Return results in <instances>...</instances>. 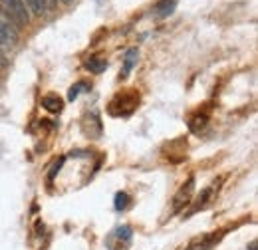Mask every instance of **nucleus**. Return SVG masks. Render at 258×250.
<instances>
[{
    "label": "nucleus",
    "instance_id": "f257e3e1",
    "mask_svg": "<svg viewBox=\"0 0 258 250\" xmlns=\"http://www.w3.org/2000/svg\"><path fill=\"white\" fill-rule=\"evenodd\" d=\"M2 14L14 22V26H26L30 22V14L26 10L24 0H0Z\"/></svg>",
    "mask_w": 258,
    "mask_h": 250
},
{
    "label": "nucleus",
    "instance_id": "f03ea898",
    "mask_svg": "<svg viewBox=\"0 0 258 250\" xmlns=\"http://www.w3.org/2000/svg\"><path fill=\"white\" fill-rule=\"evenodd\" d=\"M0 32H4V34L12 40V44L18 40V30L14 28V22H12V20H8L2 12H0Z\"/></svg>",
    "mask_w": 258,
    "mask_h": 250
},
{
    "label": "nucleus",
    "instance_id": "7ed1b4c3",
    "mask_svg": "<svg viewBox=\"0 0 258 250\" xmlns=\"http://www.w3.org/2000/svg\"><path fill=\"white\" fill-rule=\"evenodd\" d=\"M42 105H44L48 111L58 113V111L62 109V99H60V97H56V95H46V97L42 99Z\"/></svg>",
    "mask_w": 258,
    "mask_h": 250
},
{
    "label": "nucleus",
    "instance_id": "20e7f679",
    "mask_svg": "<svg viewBox=\"0 0 258 250\" xmlns=\"http://www.w3.org/2000/svg\"><path fill=\"white\" fill-rule=\"evenodd\" d=\"M24 4L36 16H42L46 12V0H24Z\"/></svg>",
    "mask_w": 258,
    "mask_h": 250
},
{
    "label": "nucleus",
    "instance_id": "39448f33",
    "mask_svg": "<svg viewBox=\"0 0 258 250\" xmlns=\"http://www.w3.org/2000/svg\"><path fill=\"white\" fill-rule=\"evenodd\" d=\"M135 62H137V50H129L127 54H125V66H123L121 78H125L129 72H131V68L135 66Z\"/></svg>",
    "mask_w": 258,
    "mask_h": 250
},
{
    "label": "nucleus",
    "instance_id": "423d86ee",
    "mask_svg": "<svg viewBox=\"0 0 258 250\" xmlns=\"http://www.w3.org/2000/svg\"><path fill=\"white\" fill-rule=\"evenodd\" d=\"M86 68H88L90 72H94V74H101V72L107 68V62H105V60H101V58H94V60L86 62Z\"/></svg>",
    "mask_w": 258,
    "mask_h": 250
},
{
    "label": "nucleus",
    "instance_id": "0eeeda50",
    "mask_svg": "<svg viewBox=\"0 0 258 250\" xmlns=\"http://www.w3.org/2000/svg\"><path fill=\"white\" fill-rule=\"evenodd\" d=\"M127 201H129V197L125 193H117V195H115V209H117V211H123V209L127 207Z\"/></svg>",
    "mask_w": 258,
    "mask_h": 250
},
{
    "label": "nucleus",
    "instance_id": "6e6552de",
    "mask_svg": "<svg viewBox=\"0 0 258 250\" xmlns=\"http://www.w3.org/2000/svg\"><path fill=\"white\" fill-rule=\"evenodd\" d=\"M84 88H86L84 84H76V86L70 90V94H68V99H70V101H74V99L80 95V90H84Z\"/></svg>",
    "mask_w": 258,
    "mask_h": 250
},
{
    "label": "nucleus",
    "instance_id": "1a4fd4ad",
    "mask_svg": "<svg viewBox=\"0 0 258 250\" xmlns=\"http://www.w3.org/2000/svg\"><path fill=\"white\" fill-rule=\"evenodd\" d=\"M117 236H119V238H125V240H129V236H131L129 226H121V228H117Z\"/></svg>",
    "mask_w": 258,
    "mask_h": 250
},
{
    "label": "nucleus",
    "instance_id": "9d476101",
    "mask_svg": "<svg viewBox=\"0 0 258 250\" xmlns=\"http://www.w3.org/2000/svg\"><path fill=\"white\" fill-rule=\"evenodd\" d=\"M250 250H256V242H252V244H250Z\"/></svg>",
    "mask_w": 258,
    "mask_h": 250
},
{
    "label": "nucleus",
    "instance_id": "9b49d317",
    "mask_svg": "<svg viewBox=\"0 0 258 250\" xmlns=\"http://www.w3.org/2000/svg\"><path fill=\"white\" fill-rule=\"evenodd\" d=\"M62 2H72V0H62Z\"/></svg>",
    "mask_w": 258,
    "mask_h": 250
}]
</instances>
